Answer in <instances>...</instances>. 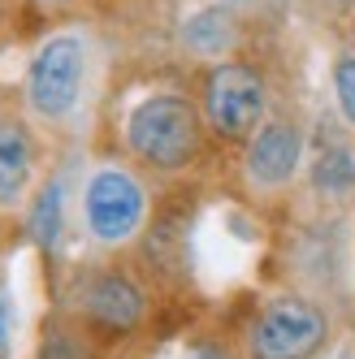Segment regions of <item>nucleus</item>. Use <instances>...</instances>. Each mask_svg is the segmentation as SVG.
I'll list each match as a JSON object with an SVG mask.
<instances>
[{
  "label": "nucleus",
  "mask_w": 355,
  "mask_h": 359,
  "mask_svg": "<svg viewBox=\"0 0 355 359\" xmlns=\"http://www.w3.org/2000/svg\"><path fill=\"white\" fill-rule=\"evenodd\" d=\"M204 109H195L187 95H147L130 109L126 117V147L130 156L147 169H161V173H178L187 169L199 147H204Z\"/></svg>",
  "instance_id": "nucleus-1"
},
{
  "label": "nucleus",
  "mask_w": 355,
  "mask_h": 359,
  "mask_svg": "<svg viewBox=\"0 0 355 359\" xmlns=\"http://www.w3.org/2000/svg\"><path fill=\"white\" fill-rule=\"evenodd\" d=\"M204 121L225 143H247L269 121V83L247 61H217L204 79Z\"/></svg>",
  "instance_id": "nucleus-2"
},
{
  "label": "nucleus",
  "mask_w": 355,
  "mask_h": 359,
  "mask_svg": "<svg viewBox=\"0 0 355 359\" xmlns=\"http://www.w3.org/2000/svg\"><path fill=\"white\" fill-rule=\"evenodd\" d=\"M147 217V191L143 182L121 169V165H105L87 177L83 187V221L87 234L100 247H121L139 234V225Z\"/></svg>",
  "instance_id": "nucleus-3"
},
{
  "label": "nucleus",
  "mask_w": 355,
  "mask_h": 359,
  "mask_svg": "<svg viewBox=\"0 0 355 359\" xmlns=\"http://www.w3.org/2000/svg\"><path fill=\"white\" fill-rule=\"evenodd\" d=\"M87 43L79 35H53L27 69V104L43 121H65L83 100Z\"/></svg>",
  "instance_id": "nucleus-4"
},
{
  "label": "nucleus",
  "mask_w": 355,
  "mask_h": 359,
  "mask_svg": "<svg viewBox=\"0 0 355 359\" xmlns=\"http://www.w3.org/2000/svg\"><path fill=\"white\" fill-rule=\"evenodd\" d=\"M329 338L325 312L303 299V294H282L260 307L251 325V359H312Z\"/></svg>",
  "instance_id": "nucleus-5"
},
{
  "label": "nucleus",
  "mask_w": 355,
  "mask_h": 359,
  "mask_svg": "<svg viewBox=\"0 0 355 359\" xmlns=\"http://www.w3.org/2000/svg\"><path fill=\"white\" fill-rule=\"evenodd\" d=\"M303 165V130L290 117H269L256 135L247 139L243 151V173L247 187L260 195H277L295 182V173Z\"/></svg>",
  "instance_id": "nucleus-6"
},
{
  "label": "nucleus",
  "mask_w": 355,
  "mask_h": 359,
  "mask_svg": "<svg viewBox=\"0 0 355 359\" xmlns=\"http://www.w3.org/2000/svg\"><path fill=\"white\" fill-rule=\"evenodd\" d=\"M35 182V139L13 109H0V212L22 208Z\"/></svg>",
  "instance_id": "nucleus-7"
},
{
  "label": "nucleus",
  "mask_w": 355,
  "mask_h": 359,
  "mask_svg": "<svg viewBox=\"0 0 355 359\" xmlns=\"http://www.w3.org/2000/svg\"><path fill=\"white\" fill-rule=\"evenodd\" d=\"M83 312L105 329H135L143 316V294L121 273H95L83 286Z\"/></svg>",
  "instance_id": "nucleus-8"
},
{
  "label": "nucleus",
  "mask_w": 355,
  "mask_h": 359,
  "mask_svg": "<svg viewBox=\"0 0 355 359\" xmlns=\"http://www.w3.org/2000/svg\"><path fill=\"white\" fill-rule=\"evenodd\" d=\"M234 27H239V22H234V13L225 9V5L199 9L187 27H182V43H187V53H195V57L221 61V57L234 48V35H239Z\"/></svg>",
  "instance_id": "nucleus-9"
},
{
  "label": "nucleus",
  "mask_w": 355,
  "mask_h": 359,
  "mask_svg": "<svg viewBox=\"0 0 355 359\" xmlns=\"http://www.w3.org/2000/svg\"><path fill=\"white\" fill-rule=\"evenodd\" d=\"M312 187L321 199H351L355 195V161L347 147H325L312 165Z\"/></svg>",
  "instance_id": "nucleus-10"
},
{
  "label": "nucleus",
  "mask_w": 355,
  "mask_h": 359,
  "mask_svg": "<svg viewBox=\"0 0 355 359\" xmlns=\"http://www.w3.org/2000/svg\"><path fill=\"white\" fill-rule=\"evenodd\" d=\"M31 229H35V238H39L43 247H53V243H57V234H61V182L43 187V195L35 199Z\"/></svg>",
  "instance_id": "nucleus-11"
},
{
  "label": "nucleus",
  "mask_w": 355,
  "mask_h": 359,
  "mask_svg": "<svg viewBox=\"0 0 355 359\" xmlns=\"http://www.w3.org/2000/svg\"><path fill=\"white\" fill-rule=\"evenodd\" d=\"M334 95H338L347 126H355V53H342L334 61Z\"/></svg>",
  "instance_id": "nucleus-12"
},
{
  "label": "nucleus",
  "mask_w": 355,
  "mask_h": 359,
  "mask_svg": "<svg viewBox=\"0 0 355 359\" xmlns=\"http://www.w3.org/2000/svg\"><path fill=\"white\" fill-rule=\"evenodd\" d=\"M5 346H9V303L0 299V355H5Z\"/></svg>",
  "instance_id": "nucleus-13"
},
{
  "label": "nucleus",
  "mask_w": 355,
  "mask_h": 359,
  "mask_svg": "<svg viewBox=\"0 0 355 359\" xmlns=\"http://www.w3.org/2000/svg\"><path fill=\"white\" fill-rule=\"evenodd\" d=\"M334 5H355V0H334Z\"/></svg>",
  "instance_id": "nucleus-14"
},
{
  "label": "nucleus",
  "mask_w": 355,
  "mask_h": 359,
  "mask_svg": "<svg viewBox=\"0 0 355 359\" xmlns=\"http://www.w3.org/2000/svg\"><path fill=\"white\" fill-rule=\"evenodd\" d=\"M225 5H243V0H225Z\"/></svg>",
  "instance_id": "nucleus-15"
}]
</instances>
